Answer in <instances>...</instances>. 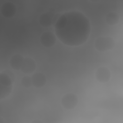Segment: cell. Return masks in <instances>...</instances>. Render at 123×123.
<instances>
[{"label": "cell", "mask_w": 123, "mask_h": 123, "mask_svg": "<svg viewBox=\"0 0 123 123\" xmlns=\"http://www.w3.org/2000/svg\"><path fill=\"white\" fill-rule=\"evenodd\" d=\"M56 36L64 44L79 46L85 43L91 32L88 18L79 11H71L62 14L54 24Z\"/></svg>", "instance_id": "obj_1"}, {"label": "cell", "mask_w": 123, "mask_h": 123, "mask_svg": "<svg viewBox=\"0 0 123 123\" xmlns=\"http://www.w3.org/2000/svg\"><path fill=\"white\" fill-rule=\"evenodd\" d=\"M115 41L110 37H99L94 43L95 49L99 52H106L112 50L115 46Z\"/></svg>", "instance_id": "obj_2"}, {"label": "cell", "mask_w": 123, "mask_h": 123, "mask_svg": "<svg viewBox=\"0 0 123 123\" xmlns=\"http://www.w3.org/2000/svg\"><path fill=\"white\" fill-rule=\"evenodd\" d=\"M77 96L72 93L64 95L62 98V105L67 110H72L75 108L78 103Z\"/></svg>", "instance_id": "obj_3"}, {"label": "cell", "mask_w": 123, "mask_h": 123, "mask_svg": "<svg viewBox=\"0 0 123 123\" xmlns=\"http://www.w3.org/2000/svg\"><path fill=\"white\" fill-rule=\"evenodd\" d=\"M40 41L43 46L49 48L52 47L55 44L56 37L52 32L46 31L42 34L40 37Z\"/></svg>", "instance_id": "obj_4"}, {"label": "cell", "mask_w": 123, "mask_h": 123, "mask_svg": "<svg viewBox=\"0 0 123 123\" xmlns=\"http://www.w3.org/2000/svg\"><path fill=\"white\" fill-rule=\"evenodd\" d=\"M95 77L98 82L106 83L110 80L111 73L107 67H100L97 69L95 72Z\"/></svg>", "instance_id": "obj_5"}, {"label": "cell", "mask_w": 123, "mask_h": 123, "mask_svg": "<svg viewBox=\"0 0 123 123\" xmlns=\"http://www.w3.org/2000/svg\"><path fill=\"white\" fill-rule=\"evenodd\" d=\"M36 68V62L34 59L30 57L24 58L21 71L25 74H30L33 73Z\"/></svg>", "instance_id": "obj_6"}, {"label": "cell", "mask_w": 123, "mask_h": 123, "mask_svg": "<svg viewBox=\"0 0 123 123\" xmlns=\"http://www.w3.org/2000/svg\"><path fill=\"white\" fill-rule=\"evenodd\" d=\"M0 12L2 15L5 17L11 18L15 14L16 7L13 3L10 2H7L1 6Z\"/></svg>", "instance_id": "obj_7"}, {"label": "cell", "mask_w": 123, "mask_h": 123, "mask_svg": "<svg viewBox=\"0 0 123 123\" xmlns=\"http://www.w3.org/2000/svg\"><path fill=\"white\" fill-rule=\"evenodd\" d=\"M31 77L32 85L37 88L43 87L46 83V77L43 73L37 72L34 73Z\"/></svg>", "instance_id": "obj_8"}, {"label": "cell", "mask_w": 123, "mask_h": 123, "mask_svg": "<svg viewBox=\"0 0 123 123\" xmlns=\"http://www.w3.org/2000/svg\"><path fill=\"white\" fill-rule=\"evenodd\" d=\"M54 14L48 12L41 14L39 17L38 21L41 26L48 27L51 26L54 22Z\"/></svg>", "instance_id": "obj_9"}, {"label": "cell", "mask_w": 123, "mask_h": 123, "mask_svg": "<svg viewBox=\"0 0 123 123\" xmlns=\"http://www.w3.org/2000/svg\"><path fill=\"white\" fill-rule=\"evenodd\" d=\"M24 58L22 55L19 54L13 55L11 57L9 64L11 67L15 70H21Z\"/></svg>", "instance_id": "obj_10"}, {"label": "cell", "mask_w": 123, "mask_h": 123, "mask_svg": "<svg viewBox=\"0 0 123 123\" xmlns=\"http://www.w3.org/2000/svg\"><path fill=\"white\" fill-rule=\"evenodd\" d=\"M105 20L108 25L113 26L116 25L119 23V16L116 12H111L106 15Z\"/></svg>", "instance_id": "obj_11"}, {"label": "cell", "mask_w": 123, "mask_h": 123, "mask_svg": "<svg viewBox=\"0 0 123 123\" xmlns=\"http://www.w3.org/2000/svg\"><path fill=\"white\" fill-rule=\"evenodd\" d=\"M12 91V86L0 85V99L5 98L9 96Z\"/></svg>", "instance_id": "obj_12"}, {"label": "cell", "mask_w": 123, "mask_h": 123, "mask_svg": "<svg viewBox=\"0 0 123 123\" xmlns=\"http://www.w3.org/2000/svg\"><path fill=\"white\" fill-rule=\"evenodd\" d=\"M21 84L22 86L26 88H29L32 85L31 77L28 76L23 77L21 80Z\"/></svg>", "instance_id": "obj_13"}, {"label": "cell", "mask_w": 123, "mask_h": 123, "mask_svg": "<svg viewBox=\"0 0 123 123\" xmlns=\"http://www.w3.org/2000/svg\"><path fill=\"white\" fill-rule=\"evenodd\" d=\"M3 72H4L6 74H7L10 77V78L12 79L13 83H14V82L15 81V75H14V73H13L12 71L11 70H10L9 69H6V70H4L3 71Z\"/></svg>", "instance_id": "obj_14"}, {"label": "cell", "mask_w": 123, "mask_h": 123, "mask_svg": "<svg viewBox=\"0 0 123 123\" xmlns=\"http://www.w3.org/2000/svg\"><path fill=\"white\" fill-rule=\"evenodd\" d=\"M32 123H41V121H39V120H36L32 122Z\"/></svg>", "instance_id": "obj_15"}]
</instances>
